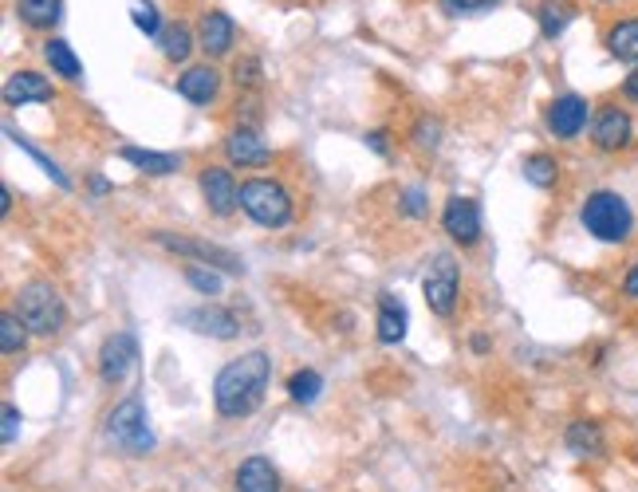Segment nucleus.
I'll return each instance as SVG.
<instances>
[{"mask_svg":"<svg viewBox=\"0 0 638 492\" xmlns=\"http://www.w3.org/2000/svg\"><path fill=\"white\" fill-rule=\"evenodd\" d=\"M576 20V4L571 0H540L536 4V24H540L544 40H560Z\"/></svg>","mask_w":638,"mask_h":492,"instance_id":"nucleus-23","label":"nucleus"},{"mask_svg":"<svg viewBox=\"0 0 638 492\" xmlns=\"http://www.w3.org/2000/svg\"><path fill=\"white\" fill-rule=\"evenodd\" d=\"M186 284L193 288L198 295H206V300H217V295L225 292V272L221 268H209V264H186Z\"/></svg>","mask_w":638,"mask_h":492,"instance_id":"nucleus-27","label":"nucleus"},{"mask_svg":"<svg viewBox=\"0 0 638 492\" xmlns=\"http://www.w3.org/2000/svg\"><path fill=\"white\" fill-rule=\"evenodd\" d=\"M198 185L213 217H233L241 209V185H237V178L225 165H206L198 173Z\"/></svg>","mask_w":638,"mask_h":492,"instance_id":"nucleus-11","label":"nucleus"},{"mask_svg":"<svg viewBox=\"0 0 638 492\" xmlns=\"http://www.w3.org/2000/svg\"><path fill=\"white\" fill-rule=\"evenodd\" d=\"M319 394H323V374H319V371L303 367V371L288 374V398H292L296 406H311Z\"/></svg>","mask_w":638,"mask_h":492,"instance_id":"nucleus-28","label":"nucleus"},{"mask_svg":"<svg viewBox=\"0 0 638 492\" xmlns=\"http://www.w3.org/2000/svg\"><path fill=\"white\" fill-rule=\"evenodd\" d=\"M91 190H96V198H103V193H111V182L107 178H91Z\"/></svg>","mask_w":638,"mask_h":492,"instance_id":"nucleus-43","label":"nucleus"},{"mask_svg":"<svg viewBox=\"0 0 638 492\" xmlns=\"http://www.w3.org/2000/svg\"><path fill=\"white\" fill-rule=\"evenodd\" d=\"M272 382V354L268 351H245L217 371L213 379V410L229 422L237 418H252L260 410Z\"/></svg>","mask_w":638,"mask_h":492,"instance_id":"nucleus-1","label":"nucleus"},{"mask_svg":"<svg viewBox=\"0 0 638 492\" xmlns=\"http://www.w3.org/2000/svg\"><path fill=\"white\" fill-rule=\"evenodd\" d=\"M43 60H48V68H52L56 76L68 79V83H76V79L83 76V63H79V56L71 52V43L63 40V36L43 40Z\"/></svg>","mask_w":638,"mask_h":492,"instance_id":"nucleus-25","label":"nucleus"},{"mask_svg":"<svg viewBox=\"0 0 638 492\" xmlns=\"http://www.w3.org/2000/svg\"><path fill=\"white\" fill-rule=\"evenodd\" d=\"M406 328H410V315H406V303L398 295L382 292L379 295V343L382 347H398L406 339Z\"/></svg>","mask_w":638,"mask_h":492,"instance_id":"nucleus-21","label":"nucleus"},{"mask_svg":"<svg viewBox=\"0 0 638 492\" xmlns=\"http://www.w3.org/2000/svg\"><path fill=\"white\" fill-rule=\"evenodd\" d=\"M241 213L260 229H288L292 225V193L277 178H249L241 182Z\"/></svg>","mask_w":638,"mask_h":492,"instance_id":"nucleus-4","label":"nucleus"},{"mask_svg":"<svg viewBox=\"0 0 638 492\" xmlns=\"http://www.w3.org/2000/svg\"><path fill=\"white\" fill-rule=\"evenodd\" d=\"M591 142H596V150H604V154H619V150H627L630 142H635V122H630V114L622 111V107H599L596 114H591Z\"/></svg>","mask_w":638,"mask_h":492,"instance_id":"nucleus-9","label":"nucleus"},{"mask_svg":"<svg viewBox=\"0 0 638 492\" xmlns=\"http://www.w3.org/2000/svg\"><path fill=\"white\" fill-rule=\"evenodd\" d=\"M130 24L139 28L142 36H150V40H158L166 20H162V12H158L154 0H134V4H130Z\"/></svg>","mask_w":638,"mask_h":492,"instance_id":"nucleus-31","label":"nucleus"},{"mask_svg":"<svg viewBox=\"0 0 638 492\" xmlns=\"http://www.w3.org/2000/svg\"><path fill=\"white\" fill-rule=\"evenodd\" d=\"M0 213H4V217L12 213V190H9V185H0Z\"/></svg>","mask_w":638,"mask_h":492,"instance_id":"nucleus-42","label":"nucleus"},{"mask_svg":"<svg viewBox=\"0 0 638 492\" xmlns=\"http://www.w3.org/2000/svg\"><path fill=\"white\" fill-rule=\"evenodd\" d=\"M469 351H473V354H489L492 351V339L485 335V331H473V335H469Z\"/></svg>","mask_w":638,"mask_h":492,"instance_id":"nucleus-40","label":"nucleus"},{"mask_svg":"<svg viewBox=\"0 0 638 492\" xmlns=\"http://www.w3.org/2000/svg\"><path fill=\"white\" fill-rule=\"evenodd\" d=\"M525 182L536 185V190H556L560 182V165H556L552 154H528L525 158Z\"/></svg>","mask_w":638,"mask_h":492,"instance_id":"nucleus-29","label":"nucleus"},{"mask_svg":"<svg viewBox=\"0 0 638 492\" xmlns=\"http://www.w3.org/2000/svg\"><path fill=\"white\" fill-rule=\"evenodd\" d=\"M17 20L32 32H52L63 20V0H17Z\"/></svg>","mask_w":638,"mask_h":492,"instance_id":"nucleus-22","label":"nucleus"},{"mask_svg":"<svg viewBox=\"0 0 638 492\" xmlns=\"http://www.w3.org/2000/svg\"><path fill=\"white\" fill-rule=\"evenodd\" d=\"M599 4H611V0H599Z\"/></svg>","mask_w":638,"mask_h":492,"instance_id":"nucleus-44","label":"nucleus"},{"mask_svg":"<svg viewBox=\"0 0 638 492\" xmlns=\"http://www.w3.org/2000/svg\"><path fill=\"white\" fill-rule=\"evenodd\" d=\"M446 17H477V12L497 9L500 0H438Z\"/></svg>","mask_w":638,"mask_h":492,"instance_id":"nucleus-34","label":"nucleus"},{"mask_svg":"<svg viewBox=\"0 0 638 492\" xmlns=\"http://www.w3.org/2000/svg\"><path fill=\"white\" fill-rule=\"evenodd\" d=\"M181 328H190L209 339H221V343L241 335V320L229 308H221V303H201V308L181 311Z\"/></svg>","mask_w":638,"mask_h":492,"instance_id":"nucleus-13","label":"nucleus"},{"mask_svg":"<svg viewBox=\"0 0 638 492\" xmlns=\"http://www.w3.org/2000/svg\"><path fill=\"white\" fill-rule=\"evenodd\" d=\"M564 445H568L576 458H599L604 453V430L596 422H571L568 433H564Z\"/></svg>","mask_w":638,"mask_h":492,"instance_id":"nucleus-26","label":"nucleus"},{"mask_svg":"<svg viewBox=\"0 0 638 492\" xmlns=\"http://www.w3.org/2000/svg\"><path fill=\"white\" fill-rule=\"evenodd\" d=\"M441 229L453 244L461 249H473L481 241V205L473 198H449L446 209H441Z\"/></svg>","mask_w":638,"mask_h":492,"instance_id":"nucleus-10","label":"nucleus"},{"mask_svg":"<svg viewBox=\"0 0 638 492\" xmlns=\"http://www.w3.org/2000/svg\"><path fill=\"white\" fill-rule=\"evenodd\" d=\"M150 241L162 244V249L173 252V257H190L193 264L221 268L225 277H245V264L237 260V252L221 249V244H213V241H201V237H186V233H154Z\"/></svg>","mask_w":638,"mask_h":492,"instance_id":"nucleus-7","label":"nucleus"},{"mask_svg":"<svg viewBox=\"0 0 638 492\" xmlns=\"http://www.w3.org/2000/svg\"><path fill=\"white\" fill-rule=\"evenodd\" d=\"M178 96L190 107H213L217 96H221V71L213 68V60L206 63H190V68L178 76Z\"/></svg>","mask_w":638,"mask_h":492,"instance_id":"nucleus-15","label":"nucleus"},{"mask_svg":"<svg viewBox=\"0 0 638 492\" xmlns=\"http://www.w3.org/2000/svg\"><path fill=\"white\" fill-rule=\"evenodd\" d=\"M398 209H402L406 217H426V190H422V185H410V190H402Z\"/></svg>","mask_w":638,"mask_h":492,"instance_id":"nucleus-36","label":"nucleus"},{"mask_svg":"<svg viewBox=\"0 0 638 492\" xmlns=\"http://www.w3.org/2000/svg\"><path fill=\"white\" fill-rule=\"evenodd\" d=\"M221 150H225V162L241 165V170H265V165H272V147H268V142L260 139V130L252 127L229 130V139L221 142Z\"/></svg>","mask_w":638,"mask_h":492,"instance_id":"nucleus-12","label":"nucleus"},{"mask_svg":"<svg viewBox=\"0 0 638 492\" xmlns=\"http://www.w3.org/2000/svg\"><path fill=\"white\" fill-rule=\"evenodd\" d=\"M584 130H591V103L576 91H564L548 103V134L560 142L579 139Z\"/></svg>","mask_w":638,"mask_h":492,"instance_id":"nucleus-8","label":"nucleus"},{"mask_svg":"<svg viewBox=\"0 0 638 492\" xmlns=\"http://www.w3.org/2000/svg\"><path fill=\"white\" fill-rule=\"evenodd\" d=\"M119 158L134 170L150 173V178H166V173L181 170V154H170V150H147V147H122Z\"/></svg>","mask_w":638,"mask_h":492,"instance_id":"nucleus-20","label":"nucleus"},{"mask_svg":"<svg viewBox=\"0 0 638 492\" xmlns=\"http://www.w3.org/2000/svg\"><path fill=\"white\" fill-rule=\"evenodd\" d=\"M134 359H139V339L130 335V331H114V335H107L103 347H99V379L114 386V382L127 379Z\"/></svg>","mask_w":638,"mask_h":492,"instance_id":"nucleus-14","label":"nucleus"},{"mask_svg":"<svg viewBox=\"0 0 638 492\" xmlns=\"http://www.w3.org/2000/svg\"><path fill=\"white\" fill-rule=\"evenodd\" d=\"M410 139H415L422 150L438 147V142H441V122L438 119H426V114H422V119L415 122V134H410Z\"/></svg>","mask_w":638,"mask_h":492,"instance_id":"nucleus-35","label":"nucleus"},{"mask_svg":"<svg viewBox=\"0 0 638 492\" xmlns=\"http://www.w3.org/2000/svg\"><path fill=\"white\" fill-rule=\"evenodd\" d=\"M622 96H627V99H630V103H638V68H635V71H630V76H627V79H622Z\"/></svg>","mask_w":638,"mask_h":492,"instance_id":"nucleus-41","label":"nucleus"},{"mask_svg":"<svg viewBox=\"0 0 638 492\" xmlns=\"http://www.w3.org/2000/svg\"><path fill=\"white\" fill-rule=\"evenodd\" d=\"M607 52L619 63H638V17H622L607 28Z\"/></svg>","mask_w":638,"mask_h":492,"instance_id":"nucleus-24","label":"nucleus"},{"mask_svg":"<svg viewBox=\"0 0 638 492\" xmlns=\"http://www.w3.org/2000/svg\"><path fill=\"white\" fill-rule=\"evenodd\" d=\"M24 320L28 335L36 339H52L68 328V303L56 292L48 280H32L17 292V308H12Z\"/></svg>","mask_w":638,"mask_h":492,"instance_id":"nucleus-3","label":"nucleus"},{"mask_svg":"<svg viewBox=\"0 0 638 492\" xmlns=\"http://www.w3.org/2000/svg\"><path fill=\"white\" fill-rule=\"evenodd\" d=\"M4 445H17V433H20V410L12 402H4Z\"/></svg>","mask_w":638,"mask_h":492,"instance_id":"nucleus-37","label":"nucleus"},{"mask_svg":"<svg viewBox=\"0 0 638 492\" xmlns=\"http://www.w3.org/2000/svg\"><path fill=\"white\" fill-rule=\"evenodd\" d=\"M24 343H28V328H24V320H20L17 311H4L0 315V354H20L24 351Z\"/></svg>","mask_w":638,"mask_h":492,"instance_id":"nucleus-30","label":"nucleus"},{"mask_svg":"<svg viewBox=\"0 0 638 492\" xmlns=\"http://www.w3.org/2000/svg\"><path fill=\"white\" fill-rule=\"evenodd\" d=\"M154 43L170 63H186L193 56V48H198V28H190L186 20H166L162 36Z\"/></svg>","mask_w":638,"mask_h":492,"instance_id":"nucleus-19","label":"nucleus"},{"mask_svg":"<svg viewBox=\"0 0 638 492\" xmlns=\"http://www.w3.org/2000/svg\"><path fill=\"white\" fill-rule=\"evenodd\" d=\"M237 43V24L229 12L213 9V12H201L198 20V48L206 52V60H221V56L233 52Z\"/></svg>","mask_w":638,"mask_h":492,"instance_id":"nucleus-16","label":"nucleus"},{"mask_svg":"<svg viewBox=\"0 0 638 492\" xmlns=\"http://www.w3.org/2000/svg\"><path fill=\"white\" fill-rule=\"evenodd\" d=\"M237 492H280V469L268 458H245L233 473Z\"/></svg>","mask_w":638,"mask_h":492,"instance_id":"nucleus-18","label":"nucleus"},{"mask_svg":"<svg viewBox=\"0 0 638 492\" xmlns=\"http://www.w3.org/2000/svg\"><path fill=\"white\" fill-rule=\"evenodd\" d=\"M622 295H627V300H638V260L630 264L627 277H622Z\"/></svg>","mask_w":638,"mask_h":492,"instance_id":"nucleus-38","label":"nucleus"},{"mask_svg":"<svg viewBox=\"0 0 638 492\" xmlns=\"http://www.w3.org/2000/svg\"><path fill=\"white\" fill-rule=\"evenodd\" d=\"M422 295H426V308L438 315V320H453V311H458V295H461V264L458 257H449V252H438L430 260L422 277Z\"/></svg>","mask_w":638,"mask_h":492,"instance_id":"nucleus-6","label":"nucleus"},{"mask_svg":"<svg viewBox=\"0 0 638 492\" xmlns=\"http://www.w3.org/2000/svg\"><path fill=\"white\" fill-rule=\"evenodd\" d=\"M4 130H9V139H12V142H17V147H20V150H24V154H32V162H36V165H40V170H43V173H48V178H52V182H56V185H60V190H71V178H68V173H63V170H60V165H56V162H52V158L43 154V150H40V147H32V142H28V139H20V134H17V130H12V127H4Z\"/></svg>","mask_w":638,"mask_h":492,"instance_id":"nucleus-32","label":"nucleus"},{"mask_svg":"<svg viewBox=\"0 0 638 492\" xmlns=\"http://www.w3.org/2000/svg\"><path fill=\"white\" fill-rule=\"evenodd\" d=\"M579 225L604 244H627L635 237V209L619 190H591L579 205Z\"/></svg>","mask_w":638,"mask_h":492,"instance_id":"nucleus-2","label":"nucleus"},{"mask_svg":"<svg viewBox=\"0 0 638 492\" xmlns=\"http://www.w3.org/2000/svg\"><path fill=\"white\" fill-rule=\"evenodd\" d=\"M233 83L241 87V91H257V87L265 83V71H260L257 56H245V60L233 63Z\"/></svg>","mask_w":638,"mask_h":492,"instance_id":"nucleus-33","label":"nucleus"},{"mask_svg":"<svg viewBox=\"0 0 638 492\" xmlns=\"http://www.w3.org/2000/svg\"><path fill=\"white\" fill-rule=\"evenodd\" d=\"M103 430L119 453H130V458H147V453H154V433H150V425H147V406H142L139 394L114 402V406L107 410Z\"/></svg>","mask_w":638,"mask_h":492,"instance_id":"nucleus-5","label":"nucleus"},{"mask_svg":"<svg viewBox=\"0 0 638 492\" xmlns=\"http://www.w3.org/2000/svg\"><path fill=\"white\" fill-rule=\"evenodd\" d=\"M367 147H371V150H375V154H390L387 130H371V134H367Z\"/></svg>","mask_w":638,"mask_h":492,"instance_id":"nucleus-39","label":"nucleus"},{"mask_svg":"<svg viewBox=\"0 0 638 492\" xmlns=\"http://www.w3.org/2000/svg\"><path fill=\"white\" fill-rule=\"evenodd\" d=\"M52 79L40 76V71H17L4 83V103L9 107H32V103H52Z\"/></svg>","mask_w":638,"mask_h":492,"instance_id":"nucleus-17","label":"nucleus"}]
</instances>
